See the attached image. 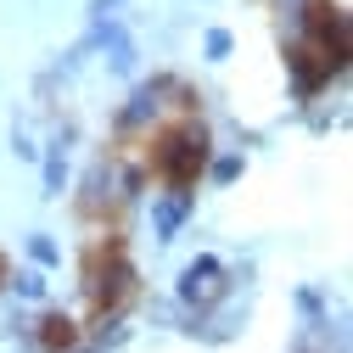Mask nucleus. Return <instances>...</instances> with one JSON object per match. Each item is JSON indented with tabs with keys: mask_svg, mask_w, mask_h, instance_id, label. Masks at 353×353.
I'll list each match as a JSON object with an SVG mask.
<instances>
[{
	"mask_svg": "<svg viewBox=\"0 0 353 353\" xmlns=\"http://www.w3.org/2000/svg\"><path fill=\"white\" fill-rule=\"evenodd\" d=\"M202 157H208V129H202V123H191V129H180V135H168V141H163L157 168L168 174L174 185H191L196 174H202Z\"/></svg>",
	"mask_w": 353,
	"mask_h": 353,
	"instance_id": "nucleus-1",
	"label": "nucleus"
},
{
	"mask_svg": "<svg viewBox=\"0 0 353 353\" xmlns=\"http://www.w3.org/2000/svg\"><path fill=\"white\" fill-rule=\"evenodd\" d=\"M219 297H225V270H219V258L185 263V275H180V303L208 308V303H219Z\"/></svg>",
	"mask_w": 353,
	"mask_h": 353,
	"instance_id": "nucleus-2",
	"label": "nucleus"
},
{
	"mask_svg": "<svg viewBox=\"0 0 353 353\" xmlns=\"http://www.w3.org/2000/svg\"><path fill=\"white\" fill-rule=\"evenodd\" d=\"M163 90H168V84H146V90H135V101L123 107L118 123H123V129H146V123L163 112Z\"/></svg>",
	"mask_w": 353,
	"mask_h": 353,
	"instance_id": "nucleus-3",
	"label": "nucleus"
},
{
	"mask_svg": "<svg viewBox=\"0 0 353 353\" xmlns=\"http://www.w3.org/2000/svg\"><path fill=\"white\" fill-rule=\"evenodd\" d=\"M185 213H191V191L180 185L174 196H163V202H157V213H152V219H157V241H174V230L185 225Z\"/></svg>",
	"mask_w": 353,
	"mask_h": 353,
	"instance_id": "nucleus-4",
	"label": "nucleus"
},
{
	"mask_svg": "<svg viewBox=\"0 0 353 353\" xmlns=\"http://www.w3.org/2000/svg\"><path fill=\"white\" fill-rule=\"evenodd\" d=\"M112 180H118V174H112V163H96V168H90V180H84V202H90V208H101V202L112 196Z\"/></svg>",
	"mask_w": 353,
	"mask_h": 353,
	"instance_id": "nucleus-5",
	"label": "nucleus"
},
{
	"mask_svg": "<svg viewBox=\"0 0 353 353\" xmlns=\"http://www.w3.org/2000/svg\"><path fill=\"white\" fill-rule=\"evenodd\" d=\"M62 180H68V163H62V141H57V152L46 157V196H62Z\"/></svg>",
	"mask_w": 353,
	"mask_h": 353,
	"instance_id": "nucleus-6",
	"label": "nucleus"
},
{
	"mask_svg": "<svg viewBox=\"0 0 353 353\" xmlns=\"http://www.w3.org/2000/svg\"><path fill=\"white\" fill-rule=\"evenodd\" d=\"M46 347H73V320H46Z\"/></svg>",
	"mask_w": 353,
	"mask_h": 353,
	"instance_id": "nucleus-7",
	"label": "nucleus"
},
{
	"mask_svg": "<svg viewBox=\"0 0 353 353\" xmlns=\"http://www.w3.org/2000/svg\"><path fill=\"white\" fill-rule=\"evenodd\" d=\"M28 252H34V263H62L57 241H46V236H34V241H28Z\"/></svg>",
	"mask_w": 353,
	"mask_h": 353,
	"instance_id": "nucleus-8",
	"label": "nucleus"
},
{
	"mask_svg": "<svg viewBox=\"0 0 353 353\" xmlns=\"http://www.w3.org/2000/svg\"><path fill=\"white\" fill-rule=\"evenodd\" d=\"M17 292H23V297H46V275H39V270H23V275H17Z\"/></svg>",
	"mask_w": 353,
	"mask_h": 353,
	"instance_id": "nucleus-9",
	"label": "nucleus"
},
{
	"mask_svg": "<svg viewBox=\"0 0 353 353\" xmlns=\"http://www.w3.org/2000/svg\"><path fill=\"white\" fill-rule=\"evenodd\" d=\"M230 46H236V39H230L225 28H213V34H208V57H213V62H225V57H230Z\"/></svg>",
	"mask_w": 353,
	"mask_h": 353,
	"instance_id": "nucleus-10",
	"label": "nucleus"
},
{
	"mask_svg": "<svg viewBox=\"0 0 353 353\" xmlns=\"http://www.w3.org/2000/svg\"><path fill=\"white\" fill-rule=\"evenodd\" d=\"M213 180H219V185L241 180V157H219V163H213Z\"/></svg>",
	"mask_w": 353,
	"mask_h": 353,
	"instance_id": "nucleus-11",
	"label": "nucleus"
},
{
	"mask_svg": "<svg viewBox=\"0 0 353 353\" xmlns=\"http://www.w3.org/2000/svg\"><path fill=\"white\" fill-rule=\"evenodd\" d=\"M112 6H118V0H96V12H101V17H107V12H112Z\"/></svg>",
	"mask_w": 353,
	"mask_h": 353,
	"instance_id": "nucleus-12",
	"label": "nucleus"
}]
</instances>
